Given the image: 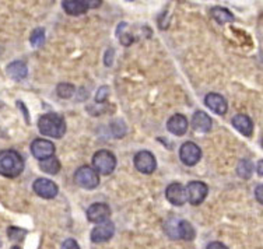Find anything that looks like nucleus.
<instances>
[{"mask_svg": "<svg viewBox=\"0 0 263 249\" xmlns=\"http://www.w3.org/2000/svg\"><path fill=\"white\" fill-rule=\"evenodd\" d=\"M24 169V160L14 150H5L0 152V175L14 178Z\"/></svg>", "mask_w": 263, "mask_h": 249, "instance_id": "1", "label": "nucleus"}, {"mask_svg": "<svg viewBox=\"0 0 263 249\" xmlns=\"http://www.w3.org/2000/svg\"><path fill=\"white\" fill-rule=\"evenodd\" d=\"M38 129L45 136L59 139L66 133V122L58 113H45L38 121Z\"/></svg>", "mask_w": 263, "mask_h": 249, "instance_id": "2", "label": "nucleus"}, {"mask_svg": "<svg viewBox=\"0 0 263 249\" xmlns=\"http://www.w3.org/2000/svg\"><path fill=\"white\" fill-rule=\"evenodd\" d=\"M92 165L97 174L111 175L117 167V157L108 150H100L92 156Z\"/></svg>", "mask_w": 263, "mask_h": 249, "instance_id": "3", "label": "nucleus"}, {"mask_svg": "<svg viewBox=\"0 0 263 249\" xmlns=\"http://www.w3.org/2000/svg\"><path fill=\"white\" fill-rule=\"evenodd\" d=\"M74 181L79 186L84 189H96L100 183V178H98L96 169L88 165H84L77 169L74 174Z\"/></svg>", "mask_w": 263, "mask_h": 249, "instance_id": "4", "label": "nucleus"}, {"mask_svg": "<svg viewBox=\"0 0 263 249\" xmlns=\"http://www.w3.org/2000/svg\"><path fill=\"white\" fill-rule=\"evenodd\" d=\"M209 192L208 185L202 181H191L186 186V196L191 204L196 206L206 199Z\"/></svg>", "mask_w": 263, "mask_h": 249, "instance_id": "5", "label": "nucleus"}, {"mask_svg": "<svg viewBox=\"0 0 263 249\" xmlns=\"http://www.w3.org/2000/svg\"><path fill=\"white\" fill-rule=\"evenodd\" d=\"M179 157L182 160V163L187 167H192L199 163V160L202 158V150L200 147L192 142L183 143L179 150Z\"/></svg>", "mask_w": 263, "mask_h": 249, "instance_id": "6", "label": "nucleus"}, {"mask_svg": "<svg viewBox=\"0 0 263 249\" xmlns=\"http://www.w3.org/2000/svg\"><path fill=\"white\" fill-rule=\"evenodd\" d=\"M135 167L142 174H153L157 168L156 157L150 151H139L135 156Z\"/></svg>", "mask_w": 263, "mask_h": 249, "instance_id": "7", "label": "nucleus"}, {"mask_svg": "<svg viewBox=\"0 0 263 249\" xmlns=\"http://www.w3.org/2000/svg\"><path fill=\"white\" fill-rule=\"evenodd\" d=\"M101 5V2H83V0H63L62 6L67 14L70 15H80L84 14L90 7H98Z\"/></svg>", "mask_w": 263, "mask_h": 249, "instance_id": "8", "label": "nucleus"}, {"mask_svg": "<svg viewBox=\"0 0 263 249\" xmlns=\"http://www.w3.org/2000/svg\"><path fill=\"white\" fill-rule=\"evenodd\" d=\"M31 152L32 156L38 160H46V158L53 157L55 152V144L45 139H35L31 143Z\"/></svg>", "mask_w": 263, "mask_h": 249, "instance_id": "9", "label": "nucleus"}, {"mask_svg": "<svg viewBox=\"0 0 263 249\" xmlns=\"http://www.w3.org/2000/svg\"><path fill=\"white\" fill-rule=\"evenodd\" d=\"M34 188V192H35L38 196L44 199H53L59 192V189L56 186L55 182H52L51 179L46 178H38L32 185Z\"/></svg>", "mask_w": 263, "mask_h": 249, "instance_id": "10", "label": "nucleus"}, {"mask_svg": "<svg viewBox=\"0 0 263 249\" xmlns=\"http://www.w3.org/2000/svg\"><path fill=\"white\" fill-rule=\"evenodd\" d=\"M109 216H111V210L105 203H94L87 208V219L91 223H105L109 219Z\"/></svg>", "mask_w": 263, "mask_h": 249, "instance_id": "11", "label": "nucleus"}, {"mask_svg": "<svg viewBox=\"0 0 263 249\" xmlns=\"http://www.w3.org/2000/svg\"><path fill=\"white\" fill-rule=\"evenodd\" d=\"M165 196H167L168 202L172 203L174 206H182L186 203L187 196H186V189L183 188L181 183L174 182L165 190Z\"/></svg>", "mask_w": 263, "mask_h": 249, "instance_id": "12", "label": "nucleus"}, {"mask_svg": "<svg viewBox=\"0 0 263 249\" xmlns=\"http://www.w3.org/2000/svg\"><path fill=\"white\" fill-rule=\"evenodd\" d=\"M114 233H115V225H114V223H111V221L101 223L100 225H97L96 228L92 229V242H104V241H108V239L112 238Z\"/></svg>", "mask_w": 263, "mask_h": 249, "instance_id": "13", "label": "nucleus"}, {"mask_svg": "<svg viewBox=\"0 0 263 249\" xmlns=\"http://www.w3.org/2000/svg\"><path fill=\"white\" fill-rule=\"evenodd\" d=\"M204 104H206L214 113H217V115H224L228 109L226 98H224L223 95H220V94H216V92H210V94H208L206 98H204Z\"/></svg>", "mask_w": 263, "mask_h": 249, "instance_id": "14", "label": "nucleus"}, {"mask_svg": "<svg viewBox=\"0 0 263 249\" xmlns=\"http://www.w3.org/2000/svg\"><path fill=\"white\" fill-rule=\"evenodd\" d=\"M168 130L175 135V136H183L187 130V121L186 118L181 115V113H175L174 117L170 118L167 122Z\"/></svg>", "mask_w": 263, "mask_h": 249, "instance_id": "15", "label": "nucleus"}, {"mask_svg": "<svg viewBox=\"0 0 263 249\" xmlns=\"http://www.w3.org/2000/svg\"><path fill=\"white\" fill-rule=\"evenodd\" d=\"M233 126L243 136H252L253 123L251 121V118L247 117V115H242V113L235 115L233 118Z\"/></svg>", "mask_w": 263, "mask_h": 249, "instance_id": "16", "label": "nucleus"}, {"mask_svg": "<svg viewBox=\"0 0 263 249\" xmlns=\"http://www.w3.org/2000/svg\"><path fill=\"white\" fill-rule=\"evenodd\" d=\"M192 126L197 132H209L212 129V119L206 112L197 111L192 118Z\"/></svg>", "mask_w": 263, "mask_h": 249, "instance_id": "17", "label": "nucleus"}, {"mask_svg": "<svg viewBox=\"0 0 263 249\" xmlns=\"http://www.w3.org/2000/svg\"><path fill=\"white\" fill-rule=\"evenodd\" d=\"M6 71L13 80H23V79H26L27 73H28V67L24 62L15 61L11 62L10 65H7Z\"/></svg>", "mask_w": 263, "mask_h": 249, "instance_id": "18", "label": "nucleus"}, {"mask_svg": "<svg viewBox=\"0 0 263 249\" xmlns=\"http://www.w3.org/2000/svg\"><path fill=\"white\" fill-rule=\"evenodd\" d=\"M175 237L185 239V241H192L196 237V233H195V228H193L192 224L189 223V221H185V220H181V221H178Z\"/></svg>", "mask_w": 263, "mask_h": 249, "instance_id": "19", "label": "nucleus"}, {"mask_svg": "<svg viewBox=\"0 0 263 249\" xmlns=\"http://www.w3.org/2000/svg\"><path fill=\"white\" fill-rule=\"evenodd\" d=\"M210 14L214 20L217 21L218 24H226V23H231L234 21V15L233 13L227 9H224V7H213L212 10H210Z\"/></svg>", "mask_w": 263, "mask_h": 249, "instance_id": "20", "label": "nucleus"}, {"mask_svg": "<svg viewBox=\"0 0 263 249\" xmlns=\"http://www.w3.org/2000/svg\"><path fill=\"white\" fill-rule=\"evenodd\" d=\"M40 168L46 174H51V175H56L61 169V163L56 157H49L46 160H41L40 161Z\"/></svg>", "mask_w": 263, "mask_h": 249, "instance_id": "21", "label": "nucleus"}, {"mask_svg": "<svg viewBox=\"0 0 263 249\" xmlns=\"http://www.w3.org/2000/svg\"><path fill=\"white\" fill-rule=\"evenodd\" d=\"M117 35H118V38L121 40L122 45H125V46L132 45V44H133V41H135L133 35H132L130 32H129V26H127V23H121V24L118 26Z\"/></svg>", "mask_w": 263, "mask_h": 249, "instance_id": "22", "label": "nucleus"}, {"mask_svg": "<svg viewBox=\"0 0 263 249\" xmlns=\"http://www.w3.org/2000/svg\"><path fill=\"white\" fill-rule=\"evenodd\" d=\"M253 173V164L249 160H241L238 163L237 167V174L243 179H249L252 177Z\"/></svg>", "mask_w": 263, "mask_h": 249, "instance_id": "23", "label": "nucleus"}, {"mask_svg": "<svg viewBox=\"0 0 263 249\" xmlns=\"http://www.w3.org/2000/svg\"><path fill=\"white\" fill-rule=\"evenodd\" d=\"M30 42L34 48H40V46L44 45L45 44V30L44 28H35L31 34Z\"/></svg>", "mask_w": 263, "mask_h": 249, "instance_id": "24", "label": "nucleus"}, {"mask_svg": "<svg viewBox=\"0 0 263 249\" xmlns=\"http://www.w3.org/2000/svg\"><path fill=\"white\" fill-rule=\"evenodd\" d=\"M56 91L61 98H70L74 94V86L70 83H61L56 88Z\"/></svg>", "mask_w": 263, "mask_h": 249, "instance_id": "25", "label": "nucleus"}, {"mask_svg": "<svg viewBox=\"0 0 263 249\" xmlns=\"http://www.w3.org/2000/svg\"><path fill=\"white\" fill-rule=\"evenodd\" d=\"M7 235L11 241H23L26 238L27 231L23 228H18V227H10L9 231H7Z\"/></svg>", "mask_w": 263, "mask_h": 249, "instance_id": "26", "label": "nucleus"}, {"mask_svg": "<svg viewBox=\"0 0 263 249\" xmlns=\"http://www.w3.org/2000/svg\"><path fill=\"white\" fill-rule=\"evenodd\" d=\"M108 94H109V88L106 86H102L96 95V101L97 102H105L106 98H108Z\"/></svg>", "mask_w": 263, "mask_h": 249, "instance_id": "27", "label": "nucleus"}, {"mask_svg": "<svg viewBox=\"0 0 263 249\" xmlns=\"http://www.w3.org/2000/svg\"><path fill=\"white\" fill-rule=\"evenodd\" d=\"M62 249H80V246H79V244H77L74 239L71 238H67L62 244Z\"/></svg>", "mask_w": 263, "mask_h": 249, "instance_id": "28", "label": "nucleus"}, {"mask_svg": "<svg viewBox=\"0 0 263 249\" xmlns=\"http://www.w3.org/2000/svg\"><path fill=\"white\" fill-rule=\"evenodd\" d=\"M114 49H108L105 53V66H111L112 62H114Z\"/></svg>", "mask_w": 263, "mask_h": 249, "instance_id": "29", "label": "nucleus"}, {"mask_svg": "<svg viewBox=\"0 0 263 249\" xmlns=\"http://www.w3.org/2000/svg\"><path fill=\"white\" fill-rule=\"evenodd\" d=\"M208 249H228L227 246L221 242H210L208 245Z\"/></svg>", "mask_w": 263, "mask_h": 249, "instance_id": "30", "label": "nucleus"}, {"mask_svg": "<svg viewBox=\"0 0 263 249\" xmlns=\"http://www.w3.org/2000/svg\"><path fill=\"white\" fill-rule=\"evenodd\" d=\"M262 185H258L256 186V190H255V195H256V200H258L259 203H263V198H262Z\"/></svg>", "mask_w": 263, "mask_h": 249, "instance_id": "31", "label": "nucleus"}, {"mask_svg": "<svg viewBox=\"0 0 263 249\" xmlns=\"http://www.w3.org/2000/svg\"><path fill=\"white\" fill-rule=\"evenodd\" d=\"M262 165H263V161H259V164H258V175H259V177H262V175H263Z\"/></svg>", "mask_w": 263, "mask_h": 249, "instance_id": "32", "label": "nucleus"}, {"mask_svg": "<svg viewBox=\"0 0 263 249\" xmlns=\"http://www.w3.org/2000/svg\"><path fill=\"white\" fill-rule=\"evenodd\" d=\"M11 249H21V248H18V246H13V248Z\"/></svg>", "mask_w": 263, "mask_h": 249, "instance_id": "33", "label": "nucleus"}]
</instances>
